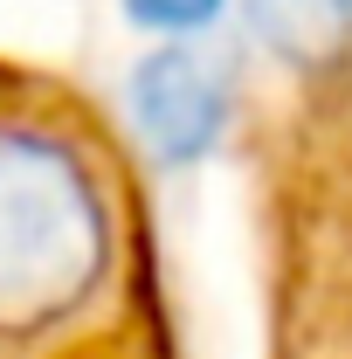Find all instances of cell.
<instances>
[{
	"instance_id": "obj_1",
	"label": "cell",
	"mask_w": 352,
	"mask_h": 359,
	"mask_svg": "<svg viewBox=\"0 0 352 359\" xmlns=\"http://www.w3.org/2000/svg\"><path fill=\"white\" fill-rule=\"evenodd\" d=\"M111 222L97 173L48 132L0 125V332H42L97 290Z\"/></svg>"
},
{
	"instance_id": "obj_2",
	"label": "cell",
	"mask_w": 352,
	"mask_h": 359,
	"mask_svg": "<svg viewBox=\"0 0 352 359\" xmlns=\"http://www.w3.org/2000/svg\"><path fill=\"white\" fill-rule=\"evenodd\" d=\"M132 118H138V138L166 166L208 159V145L228 125V69H221V55L187 48V42L152 48L132 69Z\"/></svg>"
},
{
	"instance_id": "obj_4",
	"label": "cell",
	"mask_w": 352,
	"mask_h": 359,
	"mask_svg": "<svg viewBox=\"0 0 352 359\" xmlns=\"http://www.w3.org/2000/svg\"><path fill=\"white\" fill-rule=\"evenodd\" d=\"M221 7L228 0H125L132 28H145V35H201Z\"/></svg>"
},
{
	"instance_id": "obj_3",
	"label": "cell",
	"mask_w": 352,
	"mask_h": 359,
	"mask_svg": "<svg viewBox=\"0 0 352 359\" xmlns=\"http://www.w3.org/2000/svg\"><path fill=\"white\" fill-rule=\"evenodd\" d=\"M249 21L297 69H318L352 48V0H249Z\"/></svg>"
}]
</instances>
